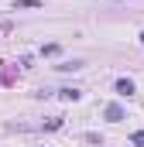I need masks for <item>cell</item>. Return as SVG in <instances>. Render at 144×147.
Returning a JSON list of instances; mask_svg holds the SVG:
<instances>
[{
  "mask_svg": "<svg viewBox=\"0 0 144 147\" xmlns=\"http://www.w3.org/2000/svg\"><path fill=\"white\" fill-rule=\"evenodd\" d=\"M107 116H110V120H120V116H124V110H120V106H110Z\"/></svg>",
  "mask_w": 144,
  "mask_h": 147,
  "instance_id": "obj_3",
  "label": "cell"
},
{
  "mask_svg": "<svg viewBox=\"0 0 144 147\" xmlns=\"http://www.w3.org/2000/svg\"><path fill=\"white\" fill-rule=\"evenodd\" d=\"M141 38H144V34H141Z\"/></svg>",
  "mask_w": 144,
  "mask_h": 147,
  "instance_id": "obj_5",
  "label": "cell"
},
{
  "mask_svg": "<svg viewBox=\"0 0 144 147\" xmlns=\"http://www.w3.org/2000/svg\"><path fill=\"white\" fill-rule=\"evenodd\" d=\"M117 92H124V96H130V92H134V86H130L127 79H120V82H117Z\"/></svg>",
  "mask_w": 144,
  "mask_h": 147,
  "instance_id": "obj_1",
  "label": "cell"
},
{
  "mask_svg": "<svg viewBox=\"0 0 144 147\" xmlns=\"http://www.w3.org/2000/svg\"><path fill=\"white\" fill-rule=\"evenodd\" d=\"M134 147H144V134H134Z\"/></svg>",
  "mask_w": 144,
  "mask_h": 147,
  "instance_id": "obj_4",
  "label": "cell"
},
{
  "mask_svg": "<svg viewBox=\"0 0 144 147\" xmlns=\"http://www.w3.org/2000/svg\"><path fill=\"white\" fill-rule=\"evenodd\" d=\"M28 7H41L38 0H17V10H28Z\"/></svg>",
  "mask_w": 144,
  "mask_h": 147,
  "instance_id": "obj_2",
  "label": "cell"
}]
</instances>
